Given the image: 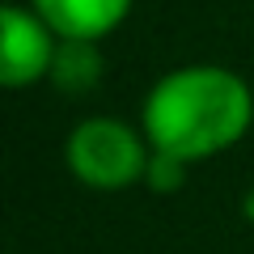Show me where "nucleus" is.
I'll use <instances>...</instances> for the list:
<instances>
[{"mask_svg": "<svg viewBox=\"0 0 254 254\" xmlns=\"http://www.w3.org/2000/svg\"><path fill=\"white\" fill-rule=\"evenodd\" d=\"M64 157H68V170L76 174V182H85L89 190H127L144 182L153 144L144 131H136L123 119L93 115L68 131Z\"/></svg>", "mask_w": 254, "mask_h": 254, "instance_id": "obj_2", "label": "nucleus"}, {"mask_svg": "<svg viewBox=\"0 0 254 254\" xmlns=\"http://www.w3.org/2000/svg\"><path fill=\"white\" fill-rule=\"evenodd\" d=\"M182 178H187V161H178V157H165V153H153L148 174H144V182H148L153 190H178Z\"/></svg>", "mask_w": 254, "mask_h": 254, "instance_id": "obj_6", "label": "nucleus"}, {"mask_svg": "<svg viewBox=\"0 0 254 254\" xmlns=\"http://www.w3.org/2000/svg\"><path fill=\"white\" fill-rule=\"evenodd\" d=\"M254 123V93L233 68L187 64L174 68L148 89L140 131L153 153L178 161H208L233 148Z\"/></svg>", "mask_w": 254, "mask_h": 254, "instance_id": "obj_1", "label": "nucleus"}, {"mask_svg": "<svg viewBox=\"0 0 254 254\" xmlns=\"http://www.w3.org/2000/svg\"><path fill=\"white\" fill-rule=\"evenodd\" d=\"M102 76V55L98 43H81V38H60V51L51 64V81L64 93H85L93 89Z\"/></svg>", "mask_w": 254, "mask_h": 254, "instance_id": "obj_5", "label": "nucleus"}, {"mask_svg": "<svg viewBox=\"0 0 254 254\" xmlns=\"http://www.w3.org/2000/svg\"><path fill=\"white\" fill-rule=\"evenodd\" d=\"M30 9L47 21L60 38L102 43L115 34L131 13V0H30Z\"/></svg>", "mask_w": 254, "mask_h": 254, "instance_id": "obj_4", "label": "nucleus"}, {"mask_svg": "<svg viewBox=\"0 0 254 254\" xmlns=\"http://www.w3.org/2000/svg\"><path fill=\"white\" fill-rule=\"evenodd\" d=\"M55 51H60V34L30 4H4V13H0V81L9 89H30V85L47 81Z\"/></svg>", "mask_w": 254, "mask_h": 254, "instance_id": "obj_3", "label": "nucleus"}]
</instances>
